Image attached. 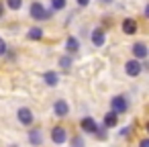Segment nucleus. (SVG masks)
Returning <instances> with one entry per match:
<instances>
[{
  "mask_svg": "<svg viewBox=\"0 0 149 147\" xmlns=\"http://www.w3.org/2000/svg\"><path fill=\"white\" fill-rule=\"evenodd\" d=\"M10 147H17V145H10Z\"/></svg>",
  "mask_w": 149,
  "mask_h": 147,
  "instance_id": "393cba45",
  "label": "nucleus"
},
{
  "mask_svg": "<svg viewBox=\"0 0 149 147\" xmlns=\"http://www.w3.org/2000/svg\"><path fill=\"white\" fill-rule=\"evenodd\" d=\"M139 147H149V141H147V139H143V141H141V145H139Z\"/></svg>",
  "mask_w": 149,
  "mask_h": 147,
  "instance_id": "4be33fe9",
  "label": "nucleus"
},
{
  "mask_svg": "<svg viewBox=\"0 0 149 147\" xmlns=\"http://www.w3.org/2000/svg\"><path fill=\"white\" fill-rule=\"evenodd\" d=\"M29 141H31L33 145H41V143H43V137H41L39 131H31V133H29Z\"/></svg>",
  "mask_w": 149,
  "mask_h": 147,
  "instance_id": "4468645a",
  "label": "nucleus"
},
{
  "mask_svg": "<svg viewBox=\"0 0 149 147\" xmlns=\"http://www.w3.org/2000/svg\"><path fill=\"white\" fill-rule=\"evenodd\" d=\"M96 121L92 118V116H86V118H82V131L84 133H94L96 131Z\"/></svg>",
  "mask_w": 149,
  "mask_h": 147,
  "instance_id": "6e6552de",
  "label": "nucleus"
},
{
  "mask_svg": "<svg viewBox=\"0 0 149 147\" xmlns=\"http://www.w3.org/2000/svg\"><path fill=\"white\" fill-rule=\"evenodd\" d=\"M72 147H86V145H84V139H82V137H74V139H72Z\"/></svg>",
  "mask_w": 149,
  "mask_h": 147,
  "instance_id": "aec40b11",
  "label": "nucleus"
},
{
  "mask_svg": "<svg viewBox=\"0 0 149 147\" xmlns=\"http://www.w3.org/2000/svg\"><path fill=\"white\" fill-rule=\"evenodd\" d=\"M141 70H143V65H141V61L139 59H131V61H127L125 63V72L129 74V76H139L141 74Z\"/></svg>",
  "mask_w": 149,
  "mask_h": 147,
  "instance_id": "7ed1b4c3",
  "label": "nucleus"
},
{
  "mask_svg": "<svg viewBox=\"0 0 149 147\" xmlns=\"http://www.w3.org/2000/svg\"><path fill=\"white\" fill-rule=\"evenodd\" d=\"M2 15H4V6H2V2H0V19H2Z\"/></svg>",
  "mask_w": 149,
  "mask_h": 147,
  "instance_id": "b1692460",
  "label": "nucleus"
},
{
  "mask_svg": "<svg viewBox=\"0 0 149 147\" xmlns=\"http://www.w3.org/2000/svg\"><path fill=\"white\" fill-rule=\"evenodd\" d=\"M31 17L37 19V21H47L51 17V10H45L41 2H33L31 4Z\"/></svg>",
  "mask_w": 149,
  "mask_h": 147,
  "instance_id": "f257e3e1",
  "label": "nucleus"
},
{
  "mask_svg": "<svg viewBox=\"0 0 149 147\" xmlns=\"http://www.w3.org/2000/svg\"><path fill=\"white\" fill-rule=\"evenodd\" d=\"M65 49H68L70 53H76V51L80 49V43H78V39H76V37H68V41H65Z\"/></svg>",
  "mask_w": 149,
  "mask_h": 147,
  "instance_id": "9b49d317",
  "label": "nucleus"
},
{
  "mask_svg": "<svg viewBox=\"0 0 149 147\" xmlns=\"http://www.w3.org/2000/svg\"><path fill=\"white\" fill-rule=\"evenodd\" d=\"M135 31H137V23L133 19H125L123 21V33L125 35H133Z\"/></svg>",
  "mask_w": 149,
  "mask_h": 147,
  "instance_id": "1a4fd4ad",
  "label": "nucleus"
},
{
  "mask_svg": "<svg viewBox=\"0 0 149 147\" xmlns=\"http://www.w3.org/2000/svg\"><path fill=\"white\" fill-rule=\"evenodd\" d=\"M133 55H135L137 59H145V57L149 55L147 45H145V43H135V45H133Z\"/></svg>",
  "mask_w": 149,
  "mask_h": 147,
  "instance_id": "423d86ee",
  "label": "nucleus"
},
{
  "mask_svg": "<svg viewBox=\"0 0 149 147\" xmlns=\"http://www.w3.org/2000/svg\"><path fill=\"white\" fill-rule=\"evenodd\" d=\"M94 135H96L98 139H102V141H104V139L108 137V135H106V127H96V131H94Z\"/></svg>",
  "mask_w": 149,
  "mask_h": 147,
  "instance_id": "a211bd4d",
  "label": "nucleus"
},
{
  "mask_svg": "<svg viewBox=\"0 0 149 147\" xmlns=\"http://www.w3.org/2000/svg\"><path fill=\"white\" fill-rule=\"evenodd\" d=\"M116 121H118V114H114L112 110L104 116V127H116Z\"/></svg>",
  "mask_w": 149,
  "mask_h": 147,
  "instance_id": "f8f14e48",
  "label": "nucleus"
},
{
  "mask_svg": "<svg viewBox=\"0 0 149 147\" xmlns=\"http://www.w3.org/2000/svg\"><path fill=\"white\" fill-rule=\"evenodd\" d=\"M4 53H6V43L0 39V55H4Z\"/></svg>",
  "mask_w": 149,
  "mask_h": 147,
  "instance_id": "412c9836",
  "label": "nucleus"
},
{
  "mask_svg": "<svg viewBox=\"0 0 149 147\" xmlns=\"http://www.w3.org/2000/svg\"><path fill=\"white\" fill-rule=\"evenodd\" d=\"M43 37V31L39 29V27H33L31 31H29V39H35V41H39Z\"/></svg>",
  "mask_w": 149,
  "mask_h": 147,
  "instance_id": "2eb2a0df",
  "label": "nucleus"
},
{
  "mask_svg": "<svg viewBox=\"0 0 149 147\" xmlns=\"http://www.w3.org/2000/svg\"><path fill=\"white\" fill-rule=\"evenodd\" d=\"M51 139H53L57 145H61V143H65V139H68V131H65L63 127H53V129H51Z\"/></svg>",
  "mask_w": 149,
  "mask_h": 147,
  "instance_id": "20e7f679",
  "label": "nucleus"
},
{
  "mask_svg": "<svg viewBox=\"0 0 149 147\" xmlns=\"http://www.w3.org/2000/svg\"><path fill=\"white\" fill-rule=\"evenodd\" d=\"M65 6V0H51V8L53 10H61Z\"/></svg>",
  "mask_w": 149,
  "mask_h": 147,
  "instance_id": "6ab92c4d",
  "label": "nucleus"
},
{
  "mask_svg": "<svg viewBox=\"0 0 149 147\" xmlns=\"http://www.w3.org/2000/svg\"><path fill=\"white\" fill-rule=\"evenodd\" d=\"M53 112L57 114V116H68V112H70V106H68V102L65 100H57L55 104H53Z\"/></svg>",
  "mask_w": 149,
  "mask_h": 147,
  "instance_id": "39448f33",
  "label": "nucleus"
},
{
  "mask_svg": "<svg viewBox=\"0 0 149 147\" xmlns=\"http://www.w3.org/2000/svg\"><path fill=\"white\" fill-rule=\"evenodd\" d=\"M43 78H45V84H49V86H57V80H59V78H57L55 72H47Z\"/></svg>",
  "mask_w": 149,
  "mask_h": 147,
  "instance_id": "ddd939ff",
  "label": "nucleus"
},
{
  "mask_svg": "<svg viewBox=\"0 0 149 147\" xmlns=\"http://www.w3.org/2000/svg\"><path fill=\"white\" fill-rule=\"evenodd\" d=\"M6 4H8V8H13V10H19V8L23 6V0H6Z\"/></svg>",
  "mask_w": 149,
  "mask_h": 147,
  "instance_id": "dca6fc26",
  "label": "nucleus"
},
{
  "mask_svg": "<svg viewBox=\"0 0 149 147\" xmlns=\"http://www.w3.org/2000/svg\"><path fill=\"white\" fill-rule=\"evenodd\" d=\"M110 106H112V112H114V114H123V112L129 108V102H127L125 96H114V98L110 100Z\"/></svg>",
  "mask_w": 149,
  "mask_h": 147,
  "instance_id": "f03ea898",
  "label": "nucleus"
},
{
  "mask_svg": "<svg viewBox=\"0 0 149 147\" xmlns=\"http://www.w3.org/2000/svg\"><path fill=\"white\" fill-rule=\"evenodd\" d=\"M88 2H90V0H78V4H80V6H86Z\"/></svg>",
  "mask_w": 149,
  "mask_h": 147,
  "instance_id": "5701e85b",
  "label": "nucleus"
},
{
  "mask_svg": "<svg viewBox=\"0 0 149 147\" xmlns=\"http://www.w3.org/2000/svg\"><path fill=\"white\" fill-rule=\"evenodd\" d=\"M19 121L23 123V125H31L33 123V112L29 110V108H19Z\"/></svg>",
  "mask_w": 149,
  "mask_h": 147,
  "instance_id": "0eeeda50",
  "label": "nucleus"
},
{
  "mask_svg": "<svg viewBox=\"0 0 149 147\" xmlns=\"http://www.w3.org/2000/svg\"><path fill=\"white\" fill-rule=\"evenodd\" d=\"M92 43H94L96 47H102V45H104V31L94 29V31H92Z\"/></svg>",
  "mask_w": 149,
  "mask_h": 147,
  "instance_id": "9d476101",
  "label": "nucleus"
},
{
  "mask_svg": "<svg viewBox=\"0 0 149 147\" xmlns=\"http://www.w3.org/2000/svg\"><path fill=\"white\" fill-rule=\"evenodd\" d=\"M59 65H61L63 70H70V65H72V57H68V55L59 57Z\"/></svg>",
  "mask_w": 149,
  "mask_h": 147,
  "instance_id": "f3484780",
  "label": "nucleus"
}]
</instances>
